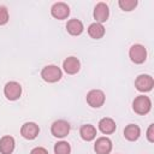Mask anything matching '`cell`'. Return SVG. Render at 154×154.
Returning a JSON list of instances; mask_svg holds the SVG:
<instances>
[{
    "label": "cell",
    "instance_id": "6da1fadb",
    "mask_svg": "<svg viewBox=\"0 0 154 154\" xmlns=\"http://www.w3.org/2000/svg\"><path fill=\"white\" fill-rule=\"evenodd\" d=\"M132 109L140 116H144L152 109V101L147 95H138L132 101Z\"/></svg>",
    "mask_w": 154,
    "mask_h": 154
},
{
    "label": "cell",
    "instance_id": "7a4b0ae2",
    "mask_svg": "<svg viewBox=\"0 0 154 154\" xmlns=\"http://www.w3.org/2000/svg\"><path fill=\"white\" fill-rule=\"evenodd\" d=\"M41 77L47 83H55L61 79L63 71L57 65H47L41 70Z\"/></svg>",
    "mask_w": 154,
    "mask_h": 154
},
{
    "label": "cell",
    "instance_id": "3957f363",
    "mask_svg": "<svg viewBox=\"0 0 154 154\" xmlns=\"http://www.w3.org/2000/svg\"><path fill=\"white\" fill-rule=\"evenodd\" d=\"M129 58L134 64H143L147 59V49L144 48L143 45L135 43L130 47L129 49Z\"/></svg>",
    "mask_w": 154,
    "mask_h": 154
},
{
    "label": "cell",
    "instance_id": "277c9868",
    "mask_svg": "<svg viewBox=\"0 0 154 154\" xmlns=\"http://www.w3.org/2000/svg\"><path fill=\"white\" fill-rule=\"evenodd\" d=\"M71 130V125L69 122L64 120V119H59V120H55L53 122L52 126H51V132L54 137L57 138H64L69 135Z\"/></svg>",
    "mask_w": 154,
    "mask_h": 154
},
{
    "label": "cell",
    "instance_id": "5b68a950",
    "mask_svg": "<svg viewBox=\"0 0 154 154\" xmlns=\"http://www.w3.org/2000/svg\"><path fill=\"white\" fill-rule=\"evenodd\" d=\"M4 95L10 101H16L22 95V85L16 81H10L4 87Z\"/></svg>",
    "mask_w": 154,
    "mask_h": 154
},
{
    "label": "cell",
    "instance_id": "8992f818",
    "mask_svg": "<svg viewBox=\"0 0 154 154\" xmlns=\"http://www.w3.org/2000/svg\"><path fill=\"white\" fill-rule=\"evenodd\" d=\"M135 87L141 93H148L154 87V79L150 75H147V73L138 75L135 79Z\"/></svg>",
    "mask_w": 154,
    "mask_h": 154
},
{
    "label": "cell",
    "instance_id": "52a82bcc",
    "mask_svg": "<svg viewBox=\"0 0 154 154\" xmlns=\"http://www.w3.org/2000/svg\"><path fill=\"white\" fill-rule=\"evenodd\" d=\"M106 101L105 93L100 89H93L87 94V102L93 108H100Z\"/></svg>",
    "mask_w": 154,
    "mask_h": 154
},
{
    "label": "cell",
    "instance_id": "ba28073f",
    "mask_svg": "<svg viewBox=\"0 0 154 154\" xmlns=\"http://www.w3.org/2000/svg\"><path fill=\"white\" fill-rule=\"evenodd\" d=\"M51 14L55 19H59V20L66 19L69 17V14H70V7H69V5L66 2H63V1L55 2L51 7Z\"/></svg>",
    "mask_w": 154,
    "mask_h": 154
},
{
    "label": "cell",
    "instance_id": "9c48e42d",
    "mask_svg": "<svg viewBox=\"0 0 154 154\" xmlns=\"http://www.w3.org/2000/svg\"><path fill=\"white\" fill-rule=\"evenodd\" d=\"M93 17L96 20V23H100V24L107 22L108 17H109V8H108L107 4L106 2H102V1L97 2L95 5V7H94Z\"/></svg>",
    "mask_w": 154,
    "mask_h": 154
},
{
    "label": "cell",
    "instance_id": "30bf717a",
    "mask_svg": "<svg viewBox=\"0 0 154 154\" xmlns=\"http://www.w3.org/2000/svg\"><path fill=\"white\" fill-rule=\"evenodd\" d=\"M40 134V128L34 122H26L20 128V135L25 140H35Z\"/></svg>",
    "mask_w": 154,
    "mask_h": 154
},
{
    "label": "cell",
    "instance_id": "8fae6325",
    "mask_svg": "<svg viewBox=\"0 0 154 154\" xmlns=\"http://www.w3.org/2000/svg\"><path fill=\"white\" fill-rule=\"evenodd\" d=\"M113 144L108 137H99L94 143V150L96 154H109L112 152Z\"/></svg>",
    "mask_w": 154,
    "mask_h": 154
},
{
    "label": "cell",
    "instance_id": "7c38bea8",
    "mask_svg": "<svg viewBox=\"0 0 154 154\" xmlns=\"http://www.w3.org/2000/svg\"><path fill=\"white\" fill-rule=\"evenodd\" d=\"M63 69L67 75H76L81 69V63L76 57H67L63 63Z\"/></svg>",
    "mask_w": 154,
    "mask_h": 154
},
{
    "label": "cell",
    "instance_id": "4fadbf2b",
    "mask_svg": "<svg viewBox=\"0 0 154 154\" xmlns=\"http://www.w3.org/2000/svg\"><path fill=\"white\" fill-rule=\"evenodd\" d=\"M16 147L14 138L10 135H5L0 138V154H12Z\"/></svg>",
    "mask_w": 154,
    "mask_h": 154
},
{
    "label": "cell",
    "instance_id": "5bb4252c",
    "mask_svg": "<svg viewBox=\"0 0 154 154\" xmlns=\"http://www.w3.org/2000/svg\"><path fill=\"white\" fill-rule=\"evenodd\" d=\"M97 126H99V130H100L103 135H111V134H113V132L116 131V129H117L116 122H114L112 118H109V117H105V118L100 119Z\"/></svg>",
    "mask_w": 154,
    "mask_h": 154
},
{
    "label": "cell",
    "instance_id": "9a60e30c",
    "mask_svg": "<svg viewBox=\"0 0 154 154\" xmlns=\"http://www.w3.org/2000/svg\"><path fill=\"white\" fill-rule=\"evenodd\" d=\"M66 30H67V32H69L70 35H72V36H78V35H81V34L83 32L84 26H83V23H82L79 19L72 18V19L67 20V23H66Z\"/></svg>",
    "mask_w": 154,
    "mask_h": 154
},
{
    "label": "cell",
    "instance_id": "2e32d148",
    "mask_svg": "<svg viewBox=\"0 0 154 154\" xmlns=\"http://www.w3.org/2000/svg\"><path fill=\"white\" fill-rule=\"evenodd\" d=\"M141 136V129L138 125L136 124H129L125 126L124 129V137L130 141V142H135L140 138Z\"/></svg>",
    "mask_w": 154,
    "mask_h": 154
},
{
    "label": "cell",
    "instance_id": "e0dca14e",
    "mask_svg": "<svg viewBox=\"0 0 154 154\" xmlns=\"http://www.w3.org/2000/svg\"><path fill=\"white\" fill-rule=\"evenodd\" d=\"M79 135H81L82 140L90 142L96 137V128L91 124H84L79 129Z\"/></svg>",
    "mask_w": 154,
    "mask_h": 154
},
{
    "label": "cell",
    "instance_id": "ac0fdd59",
    "mask_svg": "<svg viewBox=\"0 0 154 154\" xmlns=\"http://www.w3.org/2000/svg\"><path fill=\"white\" fill-rule=\"evenodd\" d=\"M106 30H105V26L100 23H91L89 26H88V35L94 38V40H100L103 37Z\"/></svg>",
    "mask_w": 154,
    "mask_h": 154
},
{
    "label": "cell",
    "instance_id": "d6986e66",
    "mask_svg": "<svg viewBox=\"0 0 154 154\" xmlns=\"http://www.w3.org/2000/svg\"><path fill=\"white\" fill-rule=\"evenodd\" d=\"M71 146L66 141H59L54 144V154H70Z\"/></svg>",
    "mask_w": 154,
    "mask_h": 154
},
{
    "label": "cell",
    "instance_id": "ffe728a7",
    "mask_svg": "<svg viewBox=\"0 0 154 154\" xmlns=\"http://www.w3.org/2000/svg\"><path fill=\"white\" fill-rule=\"evenodd\" d=\"M138 1L137 0H119L118 1V5L119 7L125 11V12H130L132 10H135V7L137 6Z\"/></svg>",
    "mask_w": 154,
    "mask_h": 154
},
{
    "label": "cell",
    "instance_id": "44dd1931",
    "mask_svg": "<svg viewBox=\"0 0 154 154\" xmlns=\"http://www.w3.org/2000/svg\"><path fill=\"white\" fill-rule=\"evenodd\" d=\"M8 11L6 8V6L0 5V25H5L8 22Z\"/></svg>",
    "mask_w": 154,
    "mask_h": 154
},
{
    "label": "cell",
    "instance_id": "7402d4cb",
    "mask_svg": "<svg viewBox=\"0 0 154 154\" xmlns=\"http://www.w3.org/2000/svg\"><path fill=\"white\" fill-rule=\"evenodd\" d=\"M147 140L150 142V143H153L154 142V124H150L149 126H148V129H147Z\"/></svg>",
    "mask_w": 154,
    "mask_h": 154
},
{
    "label": "cell",
    "instance_id": "603a6c76",
    "mask_svg": "<svg viewBox=\"0 0 154 154\" xmlns=\"http://www.w3.org/2000/svg\"><path fill=\"white\" fill-rule=\"evenodd\" d=\"M30 154H48V150L43 147H35L31 149Z\"/></svg>",
    "mask_w": 154,
    "mask_h": 154
}]
</instances>
